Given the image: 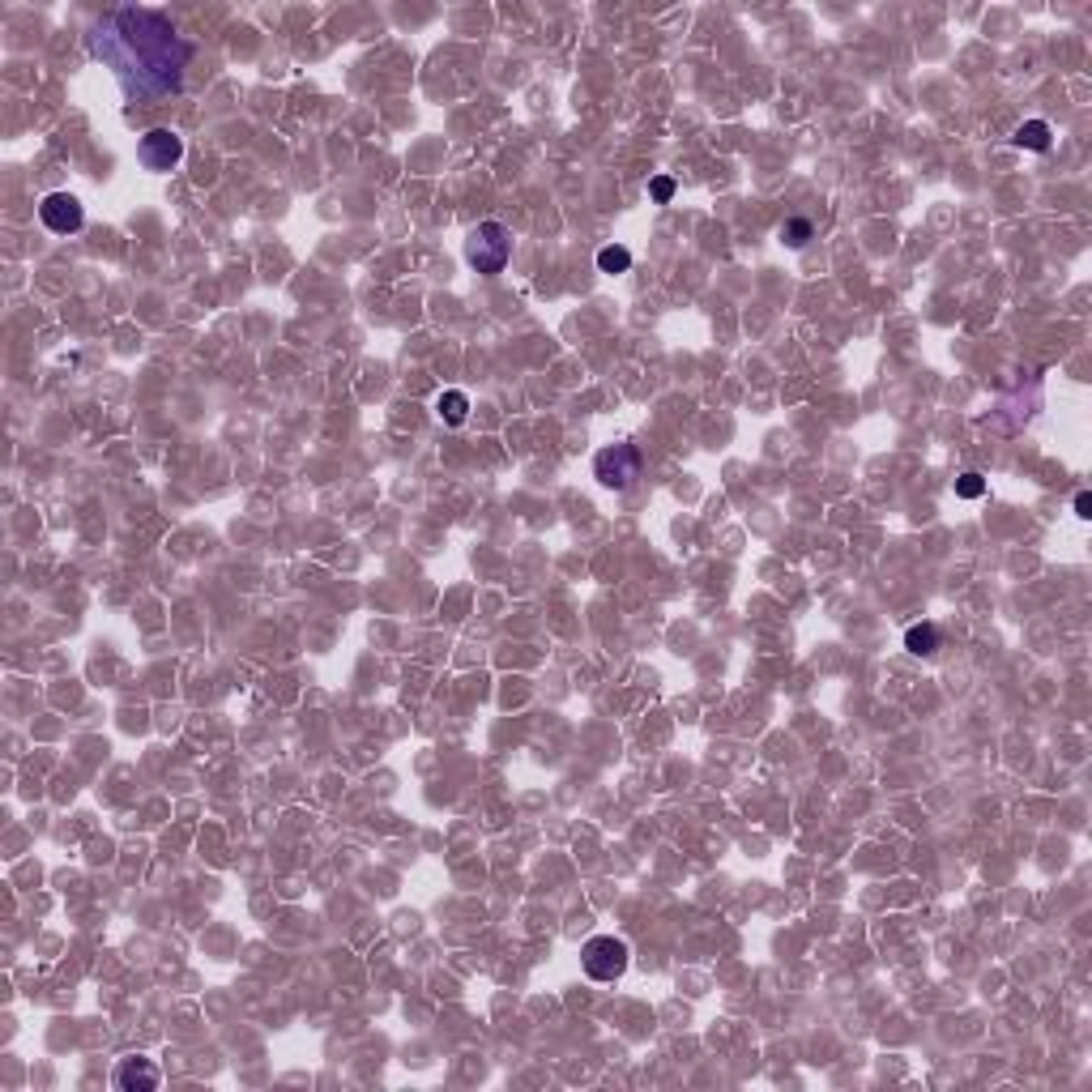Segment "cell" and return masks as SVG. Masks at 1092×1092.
Masks as SVG:
<instances>
[{
	"mask_svg": "<svg viewBox=\"0 0 1092 1092\" xmlns=\"http://www.w3.org/2000/svg\"><path fill=\"white\" fill-rule=\"evenodd\" d=\"M905 648H909L913 658H931V653H939V627L935 623H913L909 632H905Z\"/></svg>",
	"mask_w": 1092,
	"mask_h": 1092,
	"instance_id": "cell-9",
	"label": "cell"
},
{
	"mask_svg": "<svg viewBox=\"0 0 1092 1092\" xmlns=\"http://www.w3.org/2000/svg\"><path fill=\"white\" fill-rule=\"evenodd\" d=\"M648 197H653L658 205L675 201V180H670V175H658V180H648Z\"/></svg>",
	"mask_w": 1092,
	"mask_h": 1092,
	"instance_id": "cell-14",
	"label": "cell"
},
{
	"mask_svg": "<svg viewBox=\"0 0 1092 1092\" xmlns=\"http://www.w3.org/2000/svg\"><path fill=\"white\" fill-rule=\"evenodd\" d=\"M1012 142L1020 145V150H1032V154H1045L1054 145V129L1045 120H1024L1020 129L1012 132Z\"/></svg>",
	"mask_w": 1092,
	"mask_h": 1092,
	"instance_id": "cell-8",
	"label": "cell"
},
{
	"mask_svg": "<svg viewBox=\"0 0 1092 1092\" xmlns=\"http://www.w3.org/2000/svg\"><path fill=\"white\" fill-rule=\"evenodd\" d=\"M39 218L51 235H73L86 223V210H81V201L73 193H48L39 201Z\"/></svg>",
	"mask_w": 1092,
	"mask_h": 1092,
	"instance_id": "cell-5",
	"label": "cell"
},
{
	"mask_svg": "<svg viewBox=\"0 0 1092 1092\" xmlns=\"http://www.w3.org/2000/svg\"><path fill=\"white\" fill-rule=\"evenodd\" d=\"M435 410H440V418H444L448 427H461L466 423V415H470V397L461 393V389H448V393H440Z\"/></svg>",
	"mask_w": 1092,
	"mask_h": 1092,
	"instance_id": "cell-10",
	"label": "cell"
},
{
	"mask_svg": "<svg viewBox=\"0 0 1092 1092\" xmlns=\"http://www.w3.org/2000/svg\"><path fill=\"white\" fill-rule=\"evenodd\" d=\"M815 235V226H811V218H789L785 226H781V239L789 243V248H807V239Z\"/></svg>",
	"mask_w": 1092,
	"mask_h": 1092,
	"instance_id": "cell-12",
	"label": "cell"
},
{
	"mask_svg": "<svg viewBox=\"0 0 1092 1092\" xmlns=\"http://www.w3.org/2000/svg\"><path fill=\"white\" fill-rule=\"evenodd\" d=\"M1075 516H1092V496H1088V491H1080V496H1075Z\"/></svg>",
	"mask_w": 1092,
	"mask_h": 1092,
	"instance_id": "cell-15",
	"label": "cell"
},
{
	"mask_svg": "<svg viewBox=\"0 0 1092 1092\" xmlns=\"http://www.w3.org/2000/svg\"><path fill=\"white\" fill-rule=\"evenodd\" d=\"M956 496H961V499H981V496H986V478H981L977 470L961 474V478H956Z\"/></svg>",
	"mask_w": 1092,
	"mask_h": 1092,
	"instance_id": "cell-13",
	"label": "cell"
},
{
	"mask_svg": "<svg viewBox=\"0 0 1092 1092\" xmlns=\"http://www.w3.org/2000/svg\"><path fill=\"white\" fill-rule=\"evenodd\" d=\"M580 969L594 981H619L627 973V943L615 935H594L580 948Z\"/></svg>",
	"mask_w": 1092,
	"mask_h": 1092,
	"instance_id": "cell-4",
	"label": "cell"
},
{
	"mask_svg": "<svg viewBox=\"0 0 1092 1092\" xmlns=\"http://www.w3.org/2000/svg\"><path fill=\"white\" fill-rule=\"evenodd\" d=\"M137 154H142V162L150 171H171L175 162L184 158V137L171 129H150L142 137V145H137Z\"/></svg>",
	"mask_w": 1092,
	"mask_h": 1092,
	"instance_id": "cell-6",
	"label": "cell"
},
{
	"mask_svg": "<svg viewBox=\"0 0 1092 1092\" xmlns=\"http://www.w3.org/2000/svg\"><path fill=\"white\" fill-rule=\"evenodd\" d=\"M640 470H645V457H640L636 444H610L594 457L597 483L610 486V491H627L640 478Z\"/></svg>",
	"mask_w": 1092,
	"mask_h": 1092,
	"instance_id": "cell-3",
	"label": "cell"
},
{
	"mask_svg": "<svg viewBox=\"0 0 1092 1092\" xmlns=\"http://www.w3.org/2000/svg\"><path fill=\"white\" fill-rule=\"evenodd\" d=\"M597 269L602 273H627L632 269V253H627L623 243H607V248L597 253Z\"/></svg>",
	"mask_w": 1092,
	"mask_h": 1092,
	"instance_id": "cell-11",
	"label": "cell"
},
{
	"mask_svg": "<svg viewBox=\"0 0 1092 1092\" xmlns=\"http://www.w3.org/2000/svg\"><path fill=\"white\" fill-rule=\"evenodd\" d=\"M90 56L120 77L132 99H167L184 86V73L193 64V43L175 31L167 13L124 5L94 21Z\"/></svg>",
	"mask_w": 1092,
	"mask_h": 1092,
	"instance_id": "cell-1",
	"label": "cell"
},
{
	"mask_svg": "<svg viewBox=\"0 0 1092 1092\" xmlns=\"http://www.w3.org/2000/svg\"><path fill=\"white\" fill-rule=\"evenodd\" d=\"M508 256H512V235L504 223H478L466 239V261L478 273H504Z\"/></svg>",
	"mask_w": 1092,
	"mask_h": 1092,
	"instance_id": "cell-2",
	"label": "cell"
},
{
	"mask_svg": "<svg viewBox=\"0 0 1092 1092\" xmlns=\"http://www.w3.org/2000/svg\"><path fill=\"white\" fill-rule=\"evenodd\" d=\"M162 1084V1072L150 1058H120L116 1067V1088L124 1092H154Z\"/></svg>",
	"mask_w": 1092,
	"mask_h": 1092,
	"instance_id": "cell-7",
	"label": "cell"
}]
</instances>
